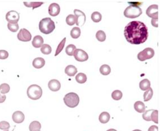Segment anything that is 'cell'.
Wrapping results in <instances>:
<instances>
[{
	"label": "cell",
	"mask_w": 160,
	"mask_h": 131,
	"mask_svg": "<svg viewBox=\"0 0 160 131\" xmlns=\"http://www.w3.org/2000/svg\"><path fill=\"white\" fill-rule=\"evenodd\" d=\"M91 18L94 22H99L101 21L102 16H101V13H99L98 11H95V12H94L92 13Z\"/></svg>",
	"instance_id": "cell-29"
},
{
	"label": "cell",
	"mask_w": 160,
	"mask_h": 131,
	"mask_svg": "<svg viewBox=\"0 0 160 131\" xmlns=\"http://www.w3.org/2000/svg\"><path fill=\"white\" fill-rule=\"evenodd\" d=\"M8 28L10 31L11 32L15 33L17 32V31L19 29V26L18 24H11V23H8Z\"/></svg>",
	"instance_id": "cell-37"
},
{
	"label": "cell",
	"mask_w": 160,
	"mask_h": 131,
	"mask_svg": "<svg viewBox=\"0 0 160 131\" xmlns=\"http://www.w3.org/2000/svg\"><path fill=\"white\" fill-rule=\"evenodd\" d=\"M75 16L76 17V24L79 26H82L86 22V15L85 13L81 10L75 9L74 10Z\"/></svg>",
	"instance_id": "cell-8"
},
{
	"label": "cell",
	"mask_w": 160,
	"mask_h": 131,
	"mask_svg": "<svg viewBox=\"0 0 160 131\" xmlns=\"http://www.w3.org/2000/svg\"><path fill=\"white\" fill-rule=\"evenodd\" d=\"M12 118L14 122L19 124L24 122L25 119V115L21 111H16L13 113Z\"/></svg>",
	"instance_id": "cell-13"
},
{
	"label": "cell",
	"mask_w": 160,
	"mask_h": 131,
	"mask_svg": "<svg viewBox=\"0 0 160 131\" xmlns=\"http://www.w3.org/2000/svg\"><path fill=\"white\" fill-rule=\"evenodd\" d=\"M148 131H158V128L156 126H151L148 128Z\"/></svg>",
	"instance_id": "cell-41"
},
{
	"label": "cell",
	"mask_w": 160,
	"mask_h": 131,
	"mask_svg": "<svg viewBox=\"0 0 160 131\" xmlns=\"http://www.w3.org/2000/svg\"><path fill=\"white\" fill-rule=\"evenodd\" d=\"M17 38L21 42H27L31 40L32 35L28 30L25 28H23L20 30L19 32L18 33L17 35Z\"/></svg>",
	"instance_id": "cell-7"
},
{
	"label": "cell",
	"mask_w": 160,
	"mask_h": 131,
	"mask_svg": "<svg viewBox=\"0 0 160 131\" xmlns=\"http://www.w3.org/2000/svg\"><path fill=\"white\" fill-rule=\"evenodd\" d=\"M139 88L142 91H146L151 88V82L147 79L141 81L139 83Z\"/></svg>",
	"instance_id": "cell-20"
},
{
	"label": "cell",
	"mask_w": 160,
	"mask_h": 131,
	"mask_svg": "<svg viewBox=\"0 0 160 131\" xmlns=\"http://www.w3.org/2000/svg\"><path fill=\"white\" fill-rule=\"evenodd\" d=\"M51 51H52L51 47L49 44H43L41 48V52H42V53L45 55H50L51 53Z\"/></svg>",
	"instance_id": "cell-27"
},
{
	"label": "cell",
	"mask_w": 160,
	"mask_h": 131,
	"mask_svg": "<svg viewBox=\"0 0 160 131\" xmlns=\"http://www.w3.org/2000/svg\"><path fill=\"white\" fill-rule=\"evenodd\" d=\"M158 19H152V20H151L152 25L155 28H158Z\"/></svg>",
	"instance_id": "cell-40"
},
{
	"label": "cell",
	"mask_w": 160,
	"mask_h": 131,
	"mask_svg": "<svg viewBox=\"0 0 160 131\" xmlns=\"http://www.w3.org/2000/svg\"><path fill=\"white\" fill-rule=\"evenodd\" d=\"M76 80L79 84H84L87 81V76L84 73H79L76 76Z\"/></svg>",
	"instance_id": "cell-25"
},
{
	"label": "cell",
	"mask_w": 160,
	"mask_h": 131,
	"mask_svg": "<svg viewBox=\"0 0 160 131\" xmlns=\"http://www.w3.org/2000/svg\"><path fill=\"white\" fill-rule=\"evenodd\" d=\"M65 73L69 77L74 76L77 73V68L73 65H69L65 68Z\"/></svg>",
	"instance_id": "cell-17"
},
{
	"label": "cell",
	"mask_w": 160,
	"mask_h": 131,
	"mask_svg": "<svg viewBox=\"0 0 160 131\" xmlns=\"http://www.w3.org/2000/svg\"><path fill=\"white\" fill-rule=\"evenodd\" d=\"M55 29V22L50 17L42 19L39 23V29L43 34H49Z\"/></svg>",
	"instance_id": "cell-2"
},
{
	"label": "cell",
	"mask_w": 160,
	"mask_h": 131,
	"mask_svg": "<svg viewBox=\"0 0 160 131\" xmlns=\"http://www.w3.org/2000/svg\"><path fill=\"white\" fill-rule=\"evenodd\" d=\"M8 57V53L5 50H0V59H7Z\"/></svg>",
	"instance_id": "cell-39"
},
{
	"label": "cell",
	"mask_w": 160,
	"mask_h": 131,
	"mask_svg": "<svg viewBox=\"0 0 160 131\" xmlns=\"http://www.w3.org/2000/svg\"><path fill=\"white\" fill-rule=\"evenodd\" d=\"M158 6L157 4L149 6L146 10V14L148 16L152 19H158Z\"/></svg>",
	"instance_id": "cell-11"
},
{
	"label": "cell",
	"mask_w": 160,
	"mask_h": 131,
	"mask_svg": "<svg viewBox=\"0 0 160 131\" xmlns=\"http://www.w3.org/2000/svg\"><path fill=\"white\" fill-rule=\"evenodd\" d=\"M48 87L52 91H58L60 89L61 84L59 81L53 79L49 82Z\"/></svg>",
	"instance_id": "cell-14"
},
{
	"label": "cell",
	"mask_w": 160,
	"mask_h": 131,
	"mask_svg": "<svg viewBox=\"0 0 160 131\" xmlns=\"http://www.w3.org/2000/svg\"><path fill=\"white\" fill-rule=\"evenodd\" d=\"M153 94V91L151 88H149L144 93L143 97L144 102H148L152 99Z\"/></svg>",
	"instance_id": "cell-24"
},
{
	"label": "cell",
	"mask_w": 160,
	"mask_h": 131,
	"mask_svg": "<svg viewBox=\"0 0 160 131\" xmlns=\"http://www.w3.org/2000/svg\"><path fill=\"white\" fill-rule=\"evenodd\" d=\"M153 111V109H150V110H146L144 112L142 117L144 120L146 121H151V115L152 113V112Z\"/></svg>",
	"instance_id": "cell-36"
},
{
	"label": "cell",
	"mask_w": 160,
	"mask_h": 131,
	"mask_svg": "<svg viewBox=\"0 0 160 131\" xmlns=\"http://www.w3.org/2000/svg\"><path fill=\"white\" fill-rule=\"evenodd\" d=\"M81 35V30L78 27H74L71 31V36L73 39H77Z\"/></svg>",
	"instance_id": "cell-26"
},
{
	"label": "cell",
	"mask_w": 160,
	"mask_h": 131,
	"mask_svg": "<svg viewBox=\"0 0 160 131\" xmlns=\"http://www.w3.org/2000/svg\"><path fill=\"white\" fill-rule=\"evenodd\" d=\"M19 19H20L19 13L14 10L8 11L6 15V19L8 21V23L17 24L19 20Z\"/></svg>",
	"instance_id": "cell-10"
},
{
	"label": "cell",
	"mask_w": 160,
	"mask_h": 131,
	"mask_svg": "<svg viewBox=\"0 0 160 131\" xmlns=\"http://www.w3.org/2000/svg\"><path fill=\"white\" fill-rule=\"evenodd\" d=\"M134 107L135 110L139 113H143L146 110V106L143 102L140 101L135 102Z\"/></svg>",
	"instance_id": "cell-18"
},
{
	"label": "cell",
	"mask_w": 160,
	"mask_h": 131,
	"mask_svg": "<svg viewBox=\"0 0 160 131\" xmlns=\"http://www.w3.org/2000/svg\"><path fill=\"white\" fill-rule=\"evenodd\" d=\"M60 11V6L56 3H53L49 7V13L51 16H58Z\"/></svg>",
	"instance_id": "cell-12"
},
{
	"label": "cell",
	"mask_w": 160,
	"mask_h": 131,
	"mask_svg": "<svg viewBox=\"0 0 160 131\" xmlns=\"http://www.w3.org/2000/svg\"><path fill=\"white\" fill-rule=\"evenodd\" d=\"M74 57L78 62H85L88 59V55L85 51L81 49H76L73 53Z\"/></svg>",
	"instance_id": "cell-9"
},
{
	"label": "cell",
	"mask_w": 160,
	"mask_h": 131,
	"mask_svg": "<svg viewBox=\"0 0 160 131\" xmlns=\"http://www.w3.org/2000/svg\"><path fill=\"white\" fill-rule=\"evenodd\" d=\"M110 117V114L108 112H102L101 114L99 115V122L101 123L105 124L109 122Z\"/></svg>",
	"instance_id": "cell-19"
},
{
	"label": "cell",
	"mask_w": 160,
	"mask_h": 131,
	"mask_svg": "<svg viewBox=\"0 0 160 131\" xmlns=\"http://www.w3.org/2000/svg\"><path fill=\"white\" fill-rule=\"evenodd\" d=\"M96 38L98 41L103 42H104L106 39V34H105L104 31L102 30H99L97 31L96 34Z\"/></svg>",
	"instance_id": "cell-28"
},
{
	"label": "cell",
	"mask_w": 160,
	"mask_h": 131,
	"mask_svg": "<svg viewBox=\"0 0 160 131\" xmlns=\"http://www.w3.org/2000/svg\"><path fill=\"white\" fill-rule=\"evenodd\" d=\"M24 4L27 7H32L33 10L40 7L43 4L42 2H24Z\"/></svg>",
	"instance_id": "cell-22"
},
{
	"label": "cell",
	"mask_w": 160,
	"mask_h": 131,
	"mask_svg": "<svg viewBox=\"0 0 160 131\" xmlns=\"http://www.w3.org/2000/svg\"><path fill=\"white\" fill-rule=\"evenodd\" d=\"M151 119L156 124L158 123V110H153L151 115Z\"/></svg>",
	"instance_id": "cell-35"
},
{
	"label": "cell",
	"mask_w": 160,
	"mask_h": 131,
	"mask_svg": "<svg viewBox=\"0 0 160 131\" xmlns=\"http://www.w3.org/2000/svg\"><path fill=\"white\" fill-rule=\"evenodd\" d=\"M6 99V97L4 95H1L0 94V103H3Z\"/></svg>",
	"instance_id": "cell-42"
},
{
	"label": "cell",
	"mask_w": 160,
	"mask_h": 131,
	"mask_svg": "<svg viewBox=\"0 0 160 131\" xmlns=\"http://www.w3.org/2000/svg\"><path fill=\"white\" fill-rule=\"evenodd\" d=\"M65 104L68 107L74 108L78 105L80 103V97L75 93H69L66 94L63 99Z\"/></svg>",
	"instance_id": "cell-4"
},
{
	"label": "cell",
	"mask_w": 160,
	"mask_h": 131,
	"mask_svg": "<svg viewBox=\"0 0 160 131\" xmlns=\"http://www.w3.org/2000/svg\"><path fill=\"white\" fill-rule=\"evenodd\" d=\"M10 127L9 123L6 121H1L0 122V130H8Z\"/></svg>",
	"instance_id": "cell-38"
},
{
	"label": "cell",
	"mask_w": 160,
	"mask_h": 131,
	"mask_svg": "<svg viewBox=\"0 0 160 131\" xmlns=\"http://www.w3.org/2000/svg\"><path fill=\"white\" fill-rule=\"evenodd\" d=\"M133 131H142L141 130H134Z\"/></svg>",
	"instance_id": "cell-44"
},
{
	"label": "cell",
	"mask_w": 160,
	"mask_h": 131,
	"mask_svg": "<svg viewBox=\"0 0 160 131\" xmlns=\"http://www.w3.org/2000/svg\"><path fill=\"white\" fill-rule=\"evenodd\" d=\"M107 131H117V130H114V129H110V130H107Z\"/></svg>",
	"instance_id": "cell-43"
},
{
	"label": "cell",
	"mask_w": 160,
	"mask_h": 131,
	"mask_svg": "<svg viewBox=\"0 0 160 131\" xmlns=\"http://www.w3.org/2000/svg\"><path fill=\"white\" fill-rule=\"evenodd\" d=\"M27 94L30 99L33 100H37L42 97V90L37 85H32L27 89Z\"/></svg>",
	"instance_id": "cell-3"
},
{
	"label": "cell",
	"mask_w": 160,
	"mask_h": 131,
	"mask_svg": "<svg viewBox=\"0 0 160 131\" xmlns=\"http://www.w3.org/2000/svg\"><path fill=\"white\" fill-rule=\"evenodd\" d=\"M99 71L101 75L104 76H107L110 75L111 72V69L110 66H108V64H103L100 68Z\"/></svg>",
	"instance_id": "cell-23"
},
{
	"label": "cell",
	"mask_w": 160,
	"mask_h": 131,
	"mask_svg": "<svg viewBox=\"0 0 160 131\" xmlns=\"http://www.w3.org/2000/svg\"><path fill=\"white\" fill-rule=\"evenodd\" d=\"M142 9L136 5H130L124 11L123 15L129 19H135L139 17L142 14Z\"/></svg>",
	"instance_id": "cell-5"
},
{
	"label": "cell",
	"mask_w": 160,
	"mask_h": 131,
	"mask_svg": "<svg viewBox=\"0 0 160 131\" xmlns=\"http://www.w3.org/2000/svg\"><path fill=\"white\" fill-rule=\"evenodd\" d=\"M155 55V51L151 48H147L143 51L139 52L137 58L140 61H144L147 59H151Z\"/></svg>",
	"instance_id": "cell-6"
},
{
	"label": "cell",
	"mask_w": 160,
	"mask_h": 131,
	"mask_svg": "<svg viewBox=\"0 0 160 131\" xmlns=\"http://www.w3.org/2000/svg\"><path fill=\"white\" fill-rule=\"evenodd\" d=\"M66 22L68 25L72 26L76 24V17L74 15H69L66 17Z\"/></svg>",
	"instance_id": "cell-32"
},
{
	"label": "cell",
	"mask_w": 160,
	"mask_h": 131,
	"mask_svg": "<svg viewBox=\"0 0 160 131\" xmlns=\"http://www.w3.org/2000/svg\"><path fill=\"white\" fill-rule=\"evenodd\" d=\"M14 130H13L12 131H14ZM8 131V130H6V131Z\"/></svg>",
	"instance_id": "cell-45"
},
{
	"label": "cell",
	"mask_w": 160,
	"mask_h": 131,
	"mask_svg": "<svg viewBox=\"0 0 160 131\" xmlns=\"http://www.w3.org/2000/svg\"><path fill=\"white\" fill-rule=\"evenodd\" d=\"M124 35L127 41L131 44H143L148 37L147 26L141 21H131L125 28Z\"/></svg>",
	"instance_id": "cell-1"
},
{
	"label": "cell",
	"mask_w": 160,
	"mask_h": 131,
	"mask_svg": "<svg viewBox=\"0 0 160 131\" xmlns=\"http://www.w3.org/2000/svg\"><path fill=\"white\" fill-rule=\"evenodd\" d=\"M32 44L34 48H40L43 44V39L40 35H36L34 37Z\"/></svg>",
	"instance_id": "cell-16"
},
{
	"label": "cell",
	"mask_w": 160,
	"mask_h": 131,
	"mask_svg": "<svg viewBox=\"0 0 160 131\" xmlns=\"http://www.w3.org/2000/svg\"><path fill=\"white\" fill-rule=\"evenodd\" d=\"M76 49V47L75 45L73 44H69L68 45L67 47L66 48V52L67 55L69 56H72L73 55L74 52Z\"/></svg>",
	"instance_id": "cell-33"
},
{
	"label": "cell",
	"mask_w": 160,
	"mask_h": 131,
	"mask_svg": "<svg viewBox=\"0 0 160 131\" xmlns=\"http://www.w3.org/2000/svg\"><path fill=\"white\" fill-rule=\"evenodd\" d=\"M66 38H64L59 43L58 46L56 48V50L55 56H57L62 51H63L64 46H65V44H66Z\"/></svg>",
	"instance_id": "cell-31"
},
{
	"label": "cell",
	"mask_w": 160,
	"mask_h": 131,
	"mask_svg": "<svg viewBox=\"0 0 160 131\" xmlns=\"http://www.w3.org/2000/svg\"><path fill=\"white\" fill-rule=\"evenodd\" d=\"M41 128V124L38 121H33L30 123L29 126L30 131H40Z\"/></svg>",
	"instance_id": "cell-21"
},
{
	"label": "cell",
	"mask_w": 160,
	"mask_h": 131,
	"mask_svg": "<svg viewBox=\"0 0 160 131\" xmlns=\"http://www.w3.org/2000/svg\"><path fill=\"white\" fill-rule=\"evenodd\" d=\"M123 94L120 90H114L112 93V97L114 100H120L122 99Z\"/></svg>",
	"instance_id": "cell-30"
},
{
	"label": "cell",
	"mask_w": 160,
	"mask_h": 131,
	"mask_svg": "<svg viewBox=\"0 0 160 131\" xmlns=\"http://www.w3.org/2000/svg\"><path fill=\"white\" fill-rule=\"evenodd\" d=\"M45 64V61L43 58L38 57L34 59L32 62V65L34 67L37 69H40L43 67Z\"/></svg>",
	"instance_id": "cell-15"
},
{
	"label": "cell",
	"mask_w": 160,
	"mask_h": 131,
	"mask_svg": "<svg viewBox=\"0 0 160 131\" xmlns=\"http://www.w3.org/2000/svg\"><path fill=\"white\" fill-rule=\"evenodd\" d=\"M10 87L9 85L8 84H2L0 85V92L1 93L5 94L8 93L10 91Z\"/></svg>",
	"instance_id": "cell-34"
}]
</instances>
